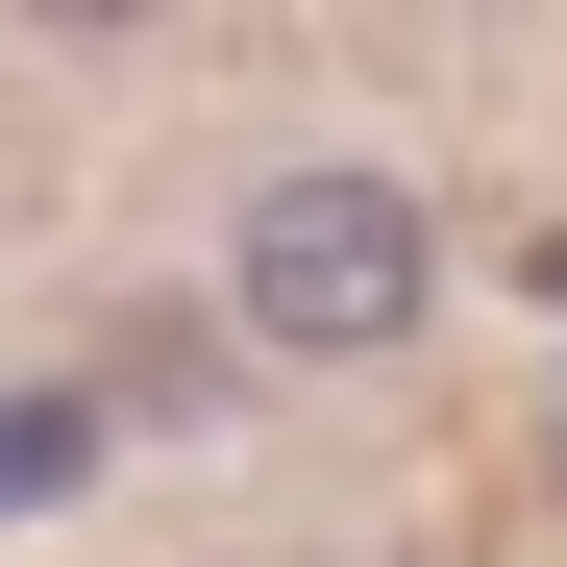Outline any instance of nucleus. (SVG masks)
<instances>
[{"label":"nucleus","mask_w":567,"mask_h":567,"mask_svg":"<svg viewBox=\"0 0 567 567\" xmlns=\"http://www.w3.org/2000/svg\"><path fill=\"white\" fill-rule=\"evenodd\" d=\"M223 297H247V346L370 370V346H420L444 247H420V198H395V173H271V198H247V247H223Z\"/></svg>","instance_id":"1"}]
</instances>
